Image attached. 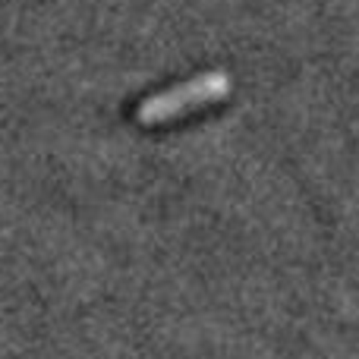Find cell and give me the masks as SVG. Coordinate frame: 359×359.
Masks as SVG:
<instances>
[{"label": "cell", "mask_w": 359, "mask_h": 359, "mask_svg": "<svg viewBox=\"0 0 359 359\" xmlns=\"http://www.w3.org/2000/svg\"><path fill=\"white\" fill-rule=\"evenodd\" d=\"M230 88L233 86H230V76L224 69H208V73L196 76V79H186L180 86L168 88V92H158L151 98H145L136 107V120L145 126L168 123V120H177L183 114L196 111V107L215 104V101L227 98Z\"/></svg>", "instance_id": "obj_1"}]
</instances>
